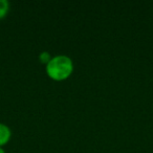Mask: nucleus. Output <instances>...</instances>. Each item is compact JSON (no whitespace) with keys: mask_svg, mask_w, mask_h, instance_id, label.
<instances>
[{"mask_svg":"<svg viewBox=\"0 0 153 153\" xmlns=\"http://www.w3.org/2000/svg\"><path fill=\"white\" fill-rule=\"evenodd\" d=\"M74 64L67 55L53 56L51 60L45 65V72L49 79L56 82H62L69 79L74 74Z\"/></svg>","mask_w":153,"mask_h":153,"instance_id":"1","label":"nucleus"},{"mask_svg":"<svg viewBox=\"0 0 153 153\" xmlns=\"http://www.w3.org/2000/svg\"><path fill=\"white\" fill-rule=\"evenodd\" d=\"M12 138V130L7 124L0 123V147H4Z\"/></svg>","mask_w":153,"mask_h":153,"instance_id":"2","label":"nucleus"},{"mask_svg":"<svg viewBox=\"0 0 153 153\" xmlns=\"http://www.w3.org/2000/svg\"><path fill=\"white\" fill-rule=\"evenodd\" d=\"M11 10V4L7 0H0V20L7 17Z\"/></svg>","mask_w":153,"mask_h":153,"instance_id":"3","label":"nucleus"},{"mask_svg":"<svg viewBox=\"0 0 153 153\" xmlns=\"http://www.w3.org/2000/svg\"><path fill=\"white\" fill-rule=\"evenodd\" d=\"M51 58H53V56H51V53H49V51H41V53H39L38 59H39V62H40L41 64H43V65H46V64L51 60Z\"/></svg>","mask_w":153,"mask_h":153,"instance_id":"4","label":"nucleus"},{"mask_svg":"<svg viewBox=\"0 0 153 153\" xmlns=\"http://www.w3.org/2000/svg\"><path fill=\"white\" fill-rule=\"evenodd\" d=\"M0 153H7L4 150V148H2V147H0Z\"/></svg>","mask_w":153,"mask_h":153,"instance_id":"5","label":"nucleus"}]
</instances>
